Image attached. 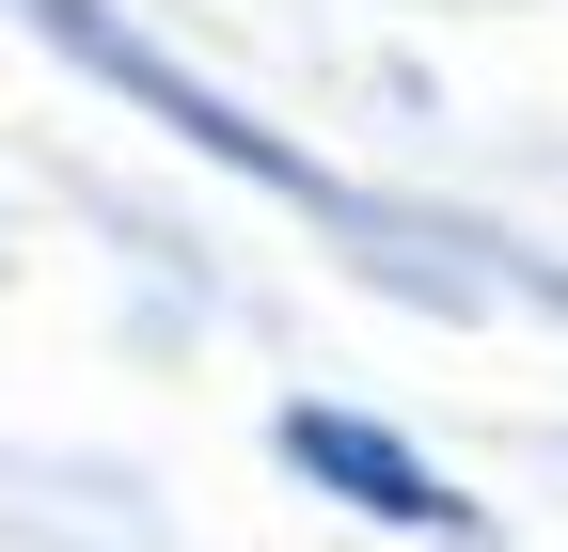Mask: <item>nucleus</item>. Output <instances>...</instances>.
I'll use <instances>...</instances> for the list:
<instances>
[{"mask_svg":"<svg viewBox=\"0 0 568 552\" xmlns=\"http://www.w3.org/2000/svg\"><path fill=\"white\" fill-rule=\"evenodd\" d=\"M284 458H301L316 490H347V505L410 521V536H443V521H458V490H443V473H426L395 427H364V410H284Z\"/></svg>","mask_w":568,"mask_h":552,"instance_id":"1","label":"nucleus"}]
</instances>
